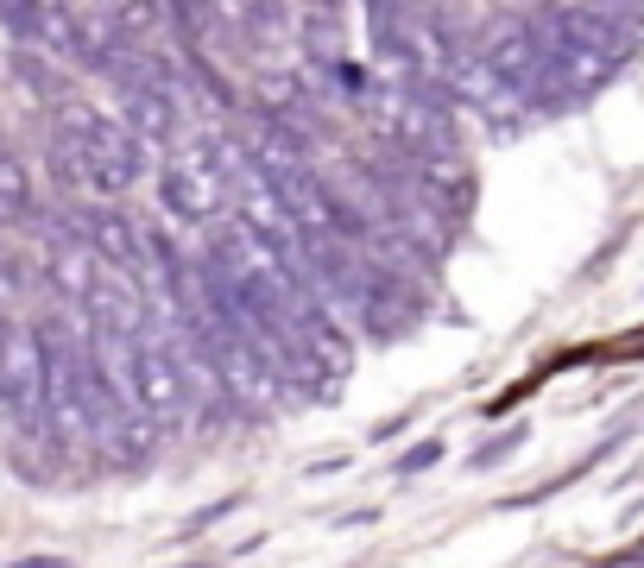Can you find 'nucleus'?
Here are the masks:
<instances>
[{
	"instance_id": "ddd939ff",
	"label": "nucleus",
	"mask_w": 644,
	"mask_h": 568,
	"mask_svg": "<svg viewBox=\"0 0 644 568\" xmlns=\"http://www.w3.org/2000/svg\"><path fill=\"white\" fill-rule=\"evenodd\" d=\"M442 455V442H423V448H411V455H405V462H398V474H405V480H411V474H423V467L437 462Z\"/></svg>"
},
{
	"instance_id": "39448f33",
	"label": "nucleus",
	"mask_w": 644,
	"mask_h": 568,
	"mask_svg": "<svg viewBox=\"0 0 644 568\" xmlns=\"http://www.w3.org/2000/svg\"><path fill=\"white\" fill-rule=\"evenodd\" d=\"M234 139H240V152L253 158L272 183H291L297 171H309V133L279 121V114H265V107H253L247 127L234 133Z\"/></svg>"
},
{
	"instance_id": "f8f14e48",
	"label": "nucleus",
	"mask_w": 644,
	"mask_h": 568,
	"mask_svg": "<svg viewBox=\"0 0 644 568\" xmlns=\"http://www.w3.org/2000/svg\"><path fill=\"white\" fill-rule=\"evenodd\" d=\"M13 77H20V89L26 95H38V102H52V107H64L70 95H64V77H57L45 57H32V52H13Z\"/></svg>"
},
{
	"instance_id": "20e7f679",
	"label": "nucleus",
	"mask_w": 644,
	"mask_h": 568,
	"mask_svg": "<svg viewBox=\"0 0 644 568\" xmlns=\"http://www.w3.org/2000/svg\"><path fill=\"white\" fill-rule=\"evenodd\" d=\"M158 196H165V208H171L178 221H215L222 203H228V183L215 171V158L196 146L190 158H171V164L158 171Z\"/></svg>"
},
{
	"instance_id": "f03ea898",
	"label": "nucleus",
	"mask_w": 644,
	"mask_h": 568,
	"mask_svg": "<svg viewBox=\"0 0 644 568\" xmlns=\"http://www.w3.org/2000/svg\"><path fill=\"white\" fill-rule=\"evenodd\" d=\"M57 133H64V139H77L82 152H89V164H95L102 183H108V196L133 190V178L146 171V146H139V139H133L114 114H102V107L64 102V107H57Z\"/></svg>"
},
{
	"instance_id": "9d476101",
	"label": "nucleus",
	"mask_w": 644,
	"mask_h": 568,
	"mask_svg": "<svg viewBox=\"0 0 644 568\" xmlns=\"http://www.w3.org/2000/svg\"><path fill=\"white\" fill-rule=\"evenodd\" d=\"M20 221H32V171L0 139V228H20Z\"/></svg>"
},
{
	"instance_id": "4468645a",
	"label": "nucleus",
	"mask_w": 644,
	"mask_h": 568,
	"mask_svg": "<svg viewBox=\"0 0 644 568\" xmlns=\"http://www.w3.org/2000/svg\"><path fill=\"white\" fill-rule=\"evenodd\" d=\"M13 568H77V563H64V556H20Z\"/></svg>"
},
{
	"instance_id": "6e6552de",
	"label": "nucleus",
	"mask_w": 644,
	"mask_h": 568,
	"mask_svg": "<svg viewBox=\"0 0 644 568\" xmlns=\"http://www.w3.org/2000/svg\"><path fill=\"white\" fill-rule=\"evenodd\" d=\"M45 279L70 297V304H89V291H95V253H89V240H82L77 221H52L45 234Z\"/></svg>"
},
{
	"instance_id": "1a4fd4ad",
	"label": "nucleus",
	"mask_w": 644,
	"mask_h": 568,
	"mask_svg": "<svg viewBox=\"0 0 644 568\" xmlns=\"http://www.w3.org/2000/svg\"><path fill=\"white\" fill-rule=\"evenodd\" d=\"M121 127L146 146H171L178 139V95H165V89H121Z\"/></svg>"
},
{
	"instance_id": "423d86ee",
	"label": "nucleus",
	"mask_w": 644,
	"mask_h": 568,
	"mask_svg": "<svg viewBox=\"0 0 644 568\" xmlns=\"http://www.w3.org/2000/svg\"><path fill=\"white\" fill-rule=\"evenodd\" d=\"M481 57L506 95H524L543 82V32H531L524 20H493V32H481Z\"/></svg>"
},
{
	"instance_id": "7ed1b4c3",
	"label": "nucleus",
	"mask_w": 644,
	"mask_h": 568,
	"mask_svg": "<svg viewBox=\"0 0 644 568\" xmlns=\"http://www.w3.org/2000/svg\"><path fill=\"white\" fill-rule=\"evenodd\" d=\"M77 228H82V240H89V253L108 259L133 291H158L152 253H146V228H139V221H127L121 208H82Z\"/></svg>"
},
{
	"instance_id": "9b49d317",
	"label": "nucleus",
	"mask_w": 644,
	"mask_h": 568,
	"mask_svg": "<svg viewBox=\"0 0 644 568\" xmlns=\"http://www.w3.org/2000/svg\"><path fill=\"white\" fill-rule=\"evenodd\" d=\"M102 442H108V455H114V462H146V455H152V423H146V417L139 411H127V417H114V423H108L102 430Z\"/></svg>"
},
{
	"instance_id": "0eeeda50",
	"label": "nucleus",
	"mask_w": 644,
	"mask_h": 568,
	"mask_svg": "<svg viewBox=\"0 0 644 568\" xmlns=\"http://www.w3.org/2000/svg\"><path fill=\"white\" fill-rule=\"evenodd\" d=\"M133 405L158 423H178L190 411V391H183V373L171 361V348L165 341H139L133 348Z\"/></svg>"
},
{
	"instance_id": "f257e3e1",
	"label": "nucleus",
	"mask_w": 644,
	"mask_h": 568,
	"mask_svg": "<svg viewBox=\"0 0 644 568\" xmlns=\"http://www.w3.org/2000/svg\"><path fill=\"white\" fill-rule=\"evenodd\" d=\"M0 405L20 417V430L38 442L52 436V386H45V341L38 329L0 322Z\"/></svg>"
}]
</instances>
